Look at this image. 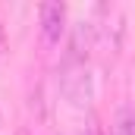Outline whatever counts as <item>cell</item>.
Instances as JSON below:
<instances>
[{
  "label": "cell",
  "mask_w": 135,
  "mask_h": 135,
  "mask_svg": "<svg viewBox=\"0 0 135 135\" xmlns=\"http://www.w3.org/2000/svg\"><path fill=\"white\" fill-rule=\"evenodd\" d=\"M0 132H3V116H0Z\"/></svg>",
  "instance_id": "8992f818"
},
{
  "label": "cell",
  "mask_w": 135,
  "mask_h": 135,
  "mask_svg": "<svg viewBox=\"0 0 135 135\" xmlns=\"http://www.w3.org/2000/svg\"><path fill=\"white\" fill-rule=\"evenodd\" d=\"M110 135H135V110H123V113L113 119Z\"/></svg>",
  "instance_id": "3957f363"
},
{
  "label": "cell",
  "mask_w": 135,
  "mask_h": 135,
  "mask_svg": "<svg viewBox=\"0 0 135 135\" xmlns=\"http://www.w3.org/2000/svg\"><path fill=\"white\" fill-rule=\"evenodd\" d=\"M38 13H41V41H44V47H57L63 32H66V6L50 0V3H41Z\"/></svg>",
  "instance_id": "6da1fadb"
},
{
  "label": "cell",
  "mask_w": 135,
  "mask_h": 135,
  "mask_svg": "<svg viewBox=\"0 0 135 135\" xmlns=\"http://www.w3.org/2000/svg\"><path fill=\"white\" fill-rule=\"evenodd\" d=\"M85 135H98V129H94V123H88V129H85Z\"/></svg>",
  "instance_id": "5b68a950"
},
{
  "label": "cell",
  "mask_w": 135,
  "mask_h": 135,
  "mask_svg": "<svg viewBox=\"0 0 135 135\" xmlns=\"http://www.w3.org/2000/svg\"><path fill=\"white\" fill-rule=\"evenodd\" d=\"M28 135H54V129H50V110H47V101H44L41 88L32 94V104H28Z\"/></svg>",
  "instance_id": "7a4b0ae2"
},
{
  "label": "cell",
  "mask_w": 135,
  "mask_h": 135,
  "mask_svg": "<svg viewBox=\"0 0 135 135\" xmlns=\"http://www.w3.org/2000/svg\"><path fill=\"white\" fill-rule=\"evenodd\" d=\"M3 50H6V35H3V25H0V57H3Z\"/></svg>",
  "instance_id": "277c9868"
}]
</instances>
